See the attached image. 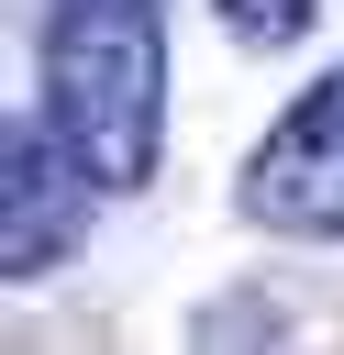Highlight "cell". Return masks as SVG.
<instances>
[{
    "mask_svg": "<svg viewBox=\"0 0 344 355\" xmlns=\"http://www.w3.org/2000/svg\"><path fill=\"white\" fill-rule=\"evenodd\" d=\"M89 189L100 178L44 122H11V144H0V277H44L67 255V233L89 222Z\"/></svg>",
    "mask_w": 344,
    "mask_h": 355,
    "instance_id": "obj_3",
    "label": "cell"
},
{
    "mask_svg": "<svg viewBox=\"0 0 344 355\" xmlns=\"http://www.w3.org/2000/svg\"><path fill=\"white\" fill-rule=\"evenodd\" d=\"M244 211L266 233H300V244H344V67L311 78L277 133L244 155Z\"/></svg>",
    "mask_w": 344,
    "mask_h": 355,
    "instance_id": "obj_2",
    "label": "cell"
},
{
    "mask_svg": "<svg viewBox=\"0 0 344 355\" xmlns=\"http://www.w3.org/2000/svg\"><path fill=\"white\" fill-rule=\"evenodd\" d=\"M44 133L100 189L155 178V144H166V0H44Z\"/></svg>",
    "mask_w": 344,
    "mask_h": 355,
    "instance_id": "obj_1",
    "label": "cell"
},
{
    "mask_svg": "<svg viewBox=\"0 0 344 355\" xmlns=\"http://www.w3.org/2000/svg\"><path fill=\"white\" fill-rule=\"evenodd\" d=\"M222 22L244 44H289V33H311V0H222Z\"/></svg>",
    "mask_w": 344,
    "mask_h": 355,
    "instance_id": "obj_4",
    "label": "cell"
}]
</instances>
